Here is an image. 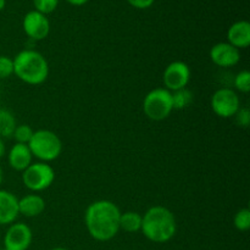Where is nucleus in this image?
Segmentation results:
<instances>
[{
  "label": "nucleus",
  "mask_w": 250,
  "mask_h": 250,
  "mask_svg": "<svg viewBox=\"0 0 250 250\" xmlns=\"http://www.w3.org/2000/svg\"><path fill=\"white\" fill-rule=\"evenodd\" d=\"M119 207L111 200H97L88 205L84 212V224L93 239L98 242L111 241L120 231Z\"/></svg>",
  "instance_id": "nucleus-1"
},
{
  "label": "nucleus",
  "mask_w": 250,
  "mask_h": 250,
  "mask_svg": "<svg viewBox=\"0 0 250 250\" xmlns=\"http://www.w3.org/2000/svg\"><path fill=\"white\" fill-rule=\"evenodd\" d=\"M142 219L144 237L153 243H166L175 237L177 222L173 212L161 205L149 208Z\"/></svg>",
  "instance_id": "nucleus-2"
},
{
  "label": "nucleus",
  "mask_w": 250,
  "mask_h": 250,
  "mask_svg": "<svg viewBox=\"0 0 250 250\" xmlns=\"http://www.w3.org/2000/svg\"><path fill=\"white\" fill-rule=\"evenodd\" d=\"M14 73L22 82L38 85L45 82L49 76V63L39 51L24 49L14 59Z\"/></svg>",
  "instance_id": "nucleus-3"
},
{
  "label": "nucleus",
  "mask_w": 250,
  "mask_h": 250,
  "mask_svg": "<svg viewBox=\"0 0 250 250\" xmlns=\"http://www.w3.org/2000/svg\"><path fill=\"white\" fill-rule=\"evenodd\" d=\"M32 155L42 163L54 161L62 151V142L58 134L49 129H38L33 133L31 141L27 144Z\"/></svg>",
  "instance_id": "nucleus-4"
},
{
  "label": "nucleus",
  "mask_w": 250,
  "mask_h": 250,
  "mask_svg": "<svg viewBox=\"0 0 250 250\" xmlns=\"http://www.w3.org/2000/svg\"><path fill=\"white\" fill-rule=\"evenodd\" d=\"M172 95L166 88H156L144 97L143 111L153 121H163L172 112Z\"/></svg>",
  "instance_id": "nucleus-5"
},
{
  "label": "nucleus",
  "mask_w": 250,
  "mask_h": 250,
  "mask_svg": "<svg viewBox=\"0 0 250 250\" xmlns=\"http://www.w3.org/2000/svg\"><path fill=\"white\" fill-rule=\"evenodd\" d=\"M55 171L48 163H32L22 171V182L32 192H42L53 185Z\"/></svg>",
  "instance_id": "nucleus-6"
},
{
  "label": "nucleus",
  "mask_w": 250,
  "mask_h": 250,
  "mask_svg": "<svg viewBox=\"0 0 250 250\" xmlns=\"http://www.w3.org/2000/svg\"><path fill=\"white\" fill-rule=\"evenodd\" d=\"M211 109L222 119L233 117L241 109L238 94L231 88H220L211 97Z\"/></svg>",
  "instance_id": "nucleus-7"
},
{
  "label": "nucleus",
  "mask_w": 250,
  "mask_h": 250,
  "mask_svg": "<svg viewBox=\"0 0 250 250\" xmlns=\"http://www.w3.org/2000/svg\"><path fill=\"white\" fill-rule=\"evenodd\" d=\"M190 80V68L183 61H173L166 66L163 75L164 84L170 92L183 89Z\"/></svg>",
  "instance_id": "nucleus-8"
},
{
  "label": "nucleus",
  "mask_w": 250,
  "mask_h": 250,
  "mask_svg": "<svg viewBox=\"0 0 250 250\" xmlns=\"http://www.w3.org/2000/svg\"><path fill=\"white\" fill-rule=\"evenodd\" d=\"M33 234L23 222L11 224L4 236V248L7 250H27L31 247Z\"/></svg>",
  "instance_id": "nucleus-9"
},
{
  "label": "nucleus",
  "mask_w": 250,
  "mask_h": 250,
  "mask_svg": "<svg viewBox=\"0 0 250 250\" xmlns=\"http://www.w3.org/2000/svg\"><path fill=\"white\" fill-rule=\"evenodd\" d=\"M22 26H23L24 33L33 41H43L50 32V22L48 17L36 10L26 14Z\"/></svg>",
  "instance_id": "nucleus-10"
},
{
  "label": "nucleus",
  "mask_w": 250,
  "mask_h": 250,
  "mask_svg": "<svg viewBox=\"0 0 250 250\" xmlns=\"http://www.w3.org/2000/svg\"><path fill=\"white\" fill-rule=\"evenodd\" d=\"M210 59L219 67H232L241 60V53L227 42L215 44L210 50Z\"/></svg>",
  "instance_id": "nucleus-11"
},
{
  "label": "nucleus",
  "mask_w": 250,
  "mask_h": 250,
  "mask_svg": "<svg viewBox=\"0 0 250 250\" xmlns=\"http://www.w3.org/2000/svg\"><path fill=\"white\" fill-rule=\"evenodd\" d=\"M19 199L9 190L0 189V226L11 225L19 216Z\"/></svg>",
  "instance_id": "nucleus-12"
},
{
  "label": "nucleus",
  "mask_w": 250,
  "mask_h": 250,
  "mask_svg": "<svg viewBox=\"0 0 250 250\" xmlns=\"http://www.w3.org/2000/svg\"><path fill=\"white\" fill-rule=\"evenodd\" d=\"M227 43L234 48L246 49L250 45V23L246 20L237 21L227 31Z\"/></svg>",
  "instance_id": "nucleus-13"
},
{
  "label": "nucleus",
  "mask_w": 250,
  "mask_h": 250,
  "mask_svg": "<svg viewBox=\"0 0 250 250\" xmlns=\"http://www.w3.org/2000/svg\"><path fill=\"white\" fill-rule=\"evenodd\" d=\"M32 159H33V155H32L28 146L21 143L14 144L11 146V149H10L9 155H7L9 165L14 170L21 171V172L31 165Z\"/></svg>",
  "instance_id": "nucleus-14"
},
{
  "label": "nucleus",
  "mask_w": 250,
  "mask_h": 250,
  "mask_svg": "<svg viewBox=\"0 0 250 250\" xmlns=\"http://www.w3.org/2000/svg\"><path fill=\"white\" fill-rule=\"evenodd\" d=\"M45 200L38 194H28L19 199V214L26 217L39 216L45 210Z\"/></svg>",
  "instance_id": "nucleus-15"
},
{
  "label": "nucleus",
  "mask_w": 250,
  "mask_h": 250,
  "mask_svg": "<svg viewBox=\"0 0 250 250\" xmlns=\"http://www.w3.org/2000/svg\"><path fill=\"white\" fill-rule=\"evenodd\" d=\"M142 215L137 211H126L120 216V229L127 233H136L142 229Z\"/></svg>",
  "instance_id": "nucleus-16"
},
{
  "label": "nucleus",
  "mask_w": 250,
  "mask_h": 250,
  "mask_svg": "<svg viewBox=\"0 0 250 250\" xmlns=\"http://www.w3.org/2000/svg\"><path fill=\"white\" fill-rule=\"evenodd\" d=\"M16 126L14 115L9 110L0 109V138H11Z\"/></svg>",
  "instance_id": "nucleus-17"
},
{
  "label": "nucleus",
  "mask_w": 250,
  "mask_h": 250,
  "mask_svg": "<svg viewBox=\"0 0 250 250\" xmlns=\"http://www.w3.org/2000/svg\"><path fill=\"white\" fill-rule=\"evenodd\" d=\"M171 95H172L173 110L187 109V107L193 103V94L190 90L187 89V88L171 92Z\"/></svg>",
  "instance_id": "nucleus-18"
},
{
  "label": "nucleus",
  "mask_w": 250,
  "mask_h": 250,
  "mask_svg": "<svg viewBox=\"0 0 250 250\" xmlns=\"http://www.w3.org/2000/svg\"><path fill=\"white\" fill-rule=\"evenodd\" d=\"M234 227H236L238 231L246 232L250 229V210L244 208L237 211V214L234 215L233 219Z\"/></svg>",
  "instance_id": "nucleus-19"
},
{
  "label": "nucleus",
  "mask_w": 250,
  "mask_h": 250,
  "mask_svg": "<svg viewBox=\"0 0 250 250\" xmlns=\"http://www.w3.org/2000/svg\"><path fill=\"white\" fill-rule=\"evenodd\" d=\"M33 133L34 131L32 129V127L29 126V125H19V126H16V128H15L12 137L15 138L16 143L28 144L32 136H33Z\"/></svg>",
  "instance_id": "nucleus-20"
},
{
  "label": "nucleus",
  "mask_w": 250,
  "mask_h": 250,
  "mask_svg": "<svg viewBox=\"0 0 250 250\" xmlns=\"http://www.w3.org/2000/svg\"><path fill=\"white\" fill-rule=\"evenodd\" d=\"M234 87L241 93H249L250 90V72L249 71H241L234 77Z\"/></svg>",
  "instance_id": "nucleus-21"
},
{
  "label": "nucleus",
  "mask_w": 250,
  "mask_h": 250,
  "mask_svg": "<svg viewBox=\"0 0 250 250\" xmlns=\"http://www.w3.org/2000/svg\"><path fill=\"white\" fill-rule=\"evenodd\" d=\"M14 75V60L6 55H0V80H6Z\"/></svg>",
  "instance_id": "nucleus-22"
},
{
  "label": "nucleus",
  "mask_w": 250,
  "mask_h": 250,
  "mask_svg": "<svg viewBox=\"0 0 250 250\" xmlns=\"http://www.w3.org/2000/svg\"><path fill=\"white\" fill-rule=\"evenodd\" d=\"M36 11L46 15L53 12L58 7L59 0H33Z\"/></svg>",
  "instance_id": "nucleus-23"
},
{
  "label": "nucleus",
  "mask_w": 250,
  "mask_h": 250,
  "mask_svg": "<svg viewBox=\"0 0 250 250\" xmlns=\"http://www.w3.org/2000/svg\"><path fill=\"white\" fill-rule=\"evenodd\" d=\"M234 117H236V122L238 126L244 127V128H247V127L249 126L250 111H249L248 107H241V109L237 111V114L234 115Z\"/></svg>",
  "instance_id": "nucleus-24"
},
{
  "label": "nucleus",
  "mask_w": 250,
  "mask_h": 250,
  "mask_svg": "<svg viewBox=\"0 0 250 250\" xmlns=\"http://www.w3.org/2000/svg\"><path fill=\"white\" fill-rule=\"evenodd\" d=\"M127 1L129 2V5H132L133 7H136V9L144 10V9H148V7H150L151 5L154 4V1H155V0H127Z\"/></svg>",
  "instance_id": "nucleus-25"
},
{
  "label": "nucleus",
  "mask_w": 250,
  "mask_h": 250,
  "mask_svg": "<svg viewBox=\"0 0 250 250\" xmlns=\"http://www.w3.org/2000/svg\"><path fill=\"white\" fill-rule=\"evenodd\" d=\"M66 1L71 5H75V6H82V5L87 4L89 0H66Z\"/></svg>",
  "instance_id": "nucleus-26"
},
{
  "label": "nucleus",
  "mask_w": 250,
  "mask_h": 250,
  "mask_svg": "<svg viewBox=\"0 0 250 250\" xmlns=\"http://www.w3.org/2000/svg\"><path fill=\"white\" fill-rule=\"evenodd\" d=\"M5 153H6V146H5L4 139L0 138V159L4 158Z\"/></svg>",
  "instance_id": "nucleus-27"
},
{
  "label": "nucleus",
  "mask_w": 250,
  "mask_h": 250,
  "mask_svg": "<svg viewBox=\"0 0 250 250\" xmlns=\"http://www.w3.org/2000/svg\"><path fill=\"white\" fill-rule=\"evenodd\" d=\"M5 5H6V0H0V11H1V10H4Z\"/></svg>",
  "instance_id": "nucleus-28"
},
{
  "label": "nucleus",
  "mask_w": 250,
  "mask_h": 250,
  "mask_svg": "<svg viewBox=\"0 0 250 250\" xmlns=\"http://www.w3.org/2000/svg\"><path fill=\"white\" fill-rule=\"evenodd\" d=\"M1 183H2V168L1 166H0V186H1Z\"/></svg>",
  "instance_id": "nucleus-29"
},
{
  "label": "nucleus",
  "mask_w": 250,
  "mask_h": 250,
  "mask_svg": "<svg viewBox=\"0 0 250 250\" xmlns=\"http://www.w3.org/2000/svg\"><path fill=\"white\" fill-rule=\"evenodd\" d=\"M50 250H68V249L62 248V247H56V248H53V249H50Z\"/></svg>",
  "instance_id": "nucleus-30"
},
{
  "label": "nucleus",
  "mask_w": 250,
  "mask_h": 250,
  "mask_svg": "<svg viewBox=\"0 0 250 250\" xmlns=\"http://www.w3.org/2000/svg\"><path fill=\"white\" fill-rule=\"evenodd\" d=\"M0 250H7V249H5V248H2V249H0Z\"/></svg>",
  "instance_id": "nucleus-31"
}]
</instances>
